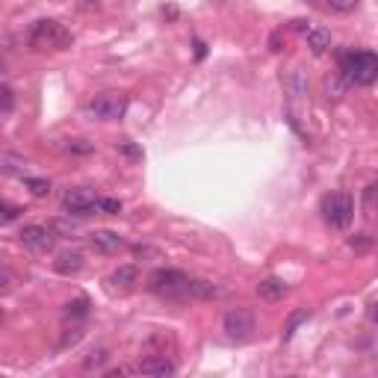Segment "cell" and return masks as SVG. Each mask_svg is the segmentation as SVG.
<instances>
[{"label": "cell", "mask_w": 378, "mask_h": 378, "mask_svg": "<svg viewBox=\"0 0 378 378\" xmlns=\"http://www.w3.org/2000/svg\"><path fill=\"white\" fill-rule=\"evenodd\" d=\"M68 151L86 157V154L95 151V142H86V139H71V142H68Z\"/></svg>", "instance_id": "484cf974"}, {"label": "cell", "mask_w": 378, "mask_h": 378, "mask_svg": "<svg viewBox=\"0 0 378 378\" xmlns=\"http://www.w3.org/2000/svg\"><path fill=\"white\" fill-rule=\"evenodd\" d=\"M30 47H36V51H68L71 47V33L59 21L45 18V21H36L30 27Z\"/></svg>", "instance_id": "7a4b0ae2"}, {"label": "cell", "mask_w": 378, "mask_h": 378, "mask_svg": "<svg viewBox=\"0 0 378 378\" xmlns=\"http://www.w3.org/2000/svg\"><path fill=\"white\" fill-rule=\"evenodd\" d=\"M136 373H142V375H160V378H166V375H175L177 373V366L168 361L166 355H151V357H145L142 364L136 366Z\"/></svg>", "instance_id": "30bf717a"}, {"label": "cell", "mask_w": 378, "mask_h": 378, "mask_svg": "<svg viewBox=\"0 0 378 378\" xmlns=\"http://www.w3.org/2000/svg\"><path fill=\"white\" fill-rule=\"evenodd\" d=\"M12 284H15V275L9 272L6 266H0V293H6V290H9V287H12Z\"/></svg>", "instance_id": "f546056e"}, {"label": "cell", "mask_w": 378, "mask_h": 378, "mask_svg": "<svg viewBox=\"0 0 378 378\" xmlns=\"http://www.w3.org/2000/svg\"><path fill=\"white\" fill-rule=\"evenodd\" d=\"M340 74L346 83L370 86L378 77V56L373 51H346L340 56Z\"/></svg>", "instance_id": "6da1fadb"}, {"label": "cell", "mask_w": 378, "mask_h": 378, "mask_svg": "<svg viewBox=\"0 0 378 378\" xmlns=\"http://www.w3.org/2000/svg\"><path fill=\"white\" fill-rule=\"evenodd\" d=\"M86 266V260H83V254L80 252H63L54 260V269L59 272V275H77Z\"/></svg>", "instance_id": "8fae6325"}, {"label": "cell", "mask_w": 378, "mask_h": 378, "mask_svg": "<svg viewBox=\"0 0 378 378\" xmlns=\"http://www.w3.org/2000/svg\"><path fill=\"white\" fill-rule=\"evenodd\" d=\"M322 3L331 9V12H352V9H357L361 0H322Z\"/></svg>", "instance_id": "7402d4cb"}, {"label": "cell", "mask_w": 378, "mask_h": 378, "mask_svg": "<svg viewBox=\"0 0 378 378\" xmlns=\"http://www.w3.org/2000/svg\"><path fill=\"white\" fill-rule=\"evenodd\" d=\"M0 71H3V59H0Z\"/></svg>", "instance_id": "1f68e13d"}, {"label": "cell", "mask_w": 378, "mask_h": 378, "mask_svg": "<svg viewBox=\"0 0 378 378\" xmlns=\"http://www.w3.org/2000/svg\"><path fill=\"white\" fill-rule=\"evenodd\" d=\"M307 320H311V311H307V307H302V311L290 313V320H287V325H284V340H290V337L296 334V328L302 325V322H307Z\"/></svg>", "instance_id": "ac0fdd59"}, {"label": "cell", "mask_w": 378, "mask_h": 378, "mask_svg": "<svg viewBox=\"0 0 378 378\" xmlns=\"http://www.w3.org/2000/svg\"><path fill=\"white\" fill-rule=\"evenodd\" d=\"M86 113L98 118V122H118V118L127 113V95H122V92L98 95L95 101L86 107Z\"/></svg>", "instance_id": "5b68a950"}, {"label": "cell", "mask_w": 378, "mask_h": 378, "mask_svg": "<svg viewBox=\"0 0 378 378\" xmlns=\"http://www.w3.org/2000/svg\"><path fill=\"white\" fill-rule=\"evenodd\" d=\"M222 328H225L227 340L243 343V340H248V337L254 334V313L248 311V307H234V311L225 313Z\"/></svg>", "instance_id": "8992f818"}, {"label": "cell", "mask_w": 378, "mask_h": 378, "mask_svg": "<svg viewBox=\"0 0 378 378\" xmlns=\"http://www.w3.org/2000/svg\"><path fill=\"white\" fill-rule=\"evenodd\" d=\"M118 151H122L124 157H131V160H142V148L133 145V142H124V145H118Z\"/></svg>", "instance_id": "f1b7e54d"}, {"label": "cell", "mask_w": 378, "mask_h": 378, "mask_svg": "<svg viewBox=\"0 0 378 378\" xmlns=\"http://www.w3.org/2000/svg\"><path fill=\"white\" fill-rule=\"evenodd\" d=\"M107 357H109L107 349H95V352L83 361V370H98V366H104V364H107Z\"/></svg>", "instance_id": "cb8c5ba5"}, {"label": "cell", "mask_w": 378, "mask_h": 378, "mask_svg": "<svg viewBox=\"0 0 378 378\" xmlns=\"http://www.w3.org/2000/svg\"><path fill=\"white\" fill-rule=\"evenodd\" d=\"M12 107H15V95H12V89L0 86V115L12 113Z\"/></svg>", "instance_id": "d4e9b609"}, {"label": "cell", "mask_w": 378, "mask_h": 378, "mask_svg": "<svg viewBox=\"0 0 378 378\" xmlns=\"http://www.w3.org/2000/svg\"><path fill=\"white\" fill-rule=\"evenodd\" d=\"M139 281V269H136V266H118V269L113 272V278H109V284H113V287H124V290H127V287H133Z\"/></svg>", "instance_id": "9a60e30c"}, {"label": "cell", "mask_w": 378, "mask_h": 378, "mask_svg": "<svg viewBox=\"0 0 378 378\" xmlns=\"http://www.w3.org/2000/svg\"><path fill=\"white\" fill-rule=\"evenodd\" d=\"M216 296H222V290H219L216 284H210V281H192V278H189V284H186V290H184V298H195V302L216 298Z\"/></svg>", "instance_id": "4fadbf2b"}, {"label": "cell", "mask_w": 378, "mask_h": 378, "mask_svg": "<svg viewBox=\"0 0 378 378\" xmlns=\"http://www.w3.org/2000/svg\"><path fill=\"white\" fill-rule=\"evenodd\" d=\"M86 313H89V302H86V298H74V302L65 304V316H68V320H83Z\"/></svg>", "instance_id": "ffe728a7"}, {"label": "cell", "mask_w": 378, "mask_h": 378, "mask_svg": "<svg viewBox=\"0 0 378 378\" xmlns=\"http://www.w3.org/2000/svg\"><path fill=\"white\" fill-rule=\"evenodd\" d=\"M95 192L86 186H77V189H68L63 195V207L68 210V216H92L95 213Z\"/></svg>", "instance_id": "52a82bcc"}, {"label": "cell", "mask_w": 378, "mask_h": 378, "mask_svg": "<svg viewBox=\"0 0 378 378\" xmlns=\"http://www.w3.org/2000/svg\"><path fill=\"white\" fill-rule=\"evenodd\" d=\"M18 213H21V207H15L9 201H0V219H3V222H12V219H18Z\"/></svg>", "instance_id": "83f0119b"}, {"label": "cell", "mask_w": 378, "mask_h": 378, "mask_svg": "<svg viewBox=\"0 0 378 378\" xmlns=\"http://www.w3.org/2000/svg\"><path fill=\"white\" fill-rule=\"evenodd\" d=\"M322 216L331 227H349L355 219V201L349 192H331L322 198Z\"/></svg>", "instance_id": "277c9868"}, {"label": "cell", "mask_w": 378, "mask_h": 378, "mask_svg": "<svg viewBox=\"0 0 378 378\" xmlns=\"http://www.w3.org/2000/svg\"><path fill=\"white\" fill-rule=\"evenodd\" d=\"M24 186L30 189V195H36V198L51 195V184L42 181V177H24Z\"/></svg>", "instance_id": "d6986e66"}, {"label": "cell", "mask_w": 378, "mask_h": 378, "mask_svg": "<svg viewBox=\"0 0 378 378\" xmlns=\"http://www.w3.org/2000/svg\"><path fill=\"white\" fill-rule=\"evenodd\" d=\"M349 245L355 248V252H366V248L373 245V236L370 234H355L352 240H349Z\"/></svg>", "instance_id": "4316f807"}, {"label": "cell", "mask_w": 378, "mask_h": 378, "mask_svg": "<svg viewBox=\"0 0 378 378\" xmlns=\"http://www.w3.org/2000/svg\"><path fill=\"white\" fill-rule=\"evenodd\" d=\"M168 346H172V340H168L166 334H154V337H148V340H145L142 349H145L148 355H166Z\"/></svg>", "instance_id": "e0dca14e"}, {"label": "cell", "mask_w": 378, "mask_h": 378, "mask_svg": "<svg viewBox=\"0 0 378 378\" xmlns=\"http://www.w3.org/2000/svg\"><path fill=\"white\" fill-rule=\"evenodd\" d=\"M95 210H101L107 216H118L122 213V201L118 198H95Z\"/></svg>", "instance_id": "44dd1931"}, {"label": "cell", "mask_w": 378, "mask_h": 378, "mask_svg": "<svg viewBox=\"0 0 378 378\" xmlns=\"http://www.w3.org/2000/svg\"><path fill=\"white\" fill-rule=\"evenodd\" d=\"M364 216L366 219L375 216V184H370L364 189Z\"/></svg>", "instance_id": "603a6c76"}, {"label": "cell", "mask_w": 378, "mask_h": 378, "mask_svg": "<svg viewBox=\"0 0 378 378\" xmlns=\"http://www.w3.org/2000/svg\"><path fill=\"white\" fill-rule=\"evenodd\" d=\"M186 284H189V275L181 269H157L148 275V290L163 298H184Z\"/></svg>", "instance_id": "3957f363"}, {"label": "cell", "mask_w": 378, "mask_h": 378, "mask_svg": "<svg viewBox=\"0 0 378 378\" xmlns=\"http://www.w3.org/2000/svg\"><path fill=\"white\" fill-rule=\"evenodd\" d=\"M21 243L30 248V252H51V245H54V234H51V227H45V225H27L21 234Z\"/></svg>", "instance_id": "ba28073f"}, {"label": "cell", "mask_w": 378, "mask_h": 378, "mask_svg": "<svg viewBox=\"0 0 378 378\" xmlns=\"http://www.w3.org/2000/svg\"><path fill=\"white\" fill-rule=\"evenodd\" d=\"M80 337H83V331H80V328H68V331H65V337H63V346H74L77 340H80Z\"/></svg>", "instance_id": "4dcf8cb0"}, {"label": "cell", "mask_w": 378, "mask_h": 378, "mask_svg": "<svg viewBox=\"0 0 378 378\" xmlns=\"http://www.w3.org/2000/svg\"><path fill=\"white\" fill-rule=\"evenodd\" d=\"M307 47L313 54H325L331 47V33L328 30H307Z\"/></svg>", "instance_id": "2e32d148"}, {"label": "cell", "mask_w": 378, "mask_h": 378, "mask_svg": "<svg viewBox=\"0 0 378 378\" xmlns=\"http://www.w3.org/2000/svg\"><path fill=\"white\" fill-rule=\"evenodd\" d=\"M89 243H92V248L101 254H115L124 248V240L115 231H92L89 234Z\"/></svg>", "instance_id": "9c48e42d"}, {"label": "cell", "mask_w": 378, "mask_h": 378, "mask_svg": "<svg viewBox=\"0 0 378 378\" xmlns=\"http://www.w3.org/2000/svg\"><path fill=\"white\" fill-rule=\"evenodd\" d=\"M24 172H27V160H21L18 154L0 151V175L3 177H24Z\"/></svg>", "instance_id": "5bb4252c"}, {"label": "cell", "mask_w": 378, "mask_h": 378, "mask_svg": "<svg viewBox=\"0 0 378 378\" xmlns=\"http://www.w3.org/2000/svg\"><path fill=\"white\" fill-rule=\"evenodd\" d=\"M0 320H3V311H0Z\"/></svg>", "instance_id": "d6a6232c"}, {"label": "cell", "mask_w": 378, "mask_h": 378, "mask_svg": "<svg viewBox=\"0 0 378 378\" xmlns=\"http://www.w3.org/2000/svg\"><path fill=\"white\" fill-rule=\"evenodd\" d=\"M287 281H281V278H266V281L257 284V296L263 298V302H278V298L287 296Z\"/></svg>", "instance_id": "7c38bea8"}]
</instances>
